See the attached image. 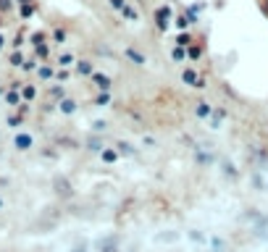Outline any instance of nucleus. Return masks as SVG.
Segmentation results:
<instances>
[{
    "label": "nucleus",
    "instance_id": "1",
    "mask_svg": "<svg viewBox=\"0 0 268 252\" xmlns=\"http://www.w3.org/2000/svg\"><path fill=\"white\" fill-rule=\"evenodd\" d=\"M168 19H171V8H168V6H161V8H158V29L166 32L168 24H171Z\"/></svg>",
    "mask_w": 268,
    "mask_h": 252
},
{
    "label": "nucleus",
    "instance_id": "2",
    "mask_svg": "<svg viewBox=\"0 0 268 252\" xmlns=\"http://www.w3.org/2000/svg\"><path fill=\"white\" fill-rule=\"evenodd\" d=\"M124 55H126V58H129V60L134 63V66H145V63H147V55H142V53H137V50H134V47H126V50H124Z\"/></svg>",
    "mask_w": 268,
    "mask_h": 252
},
{
    "label": "nucleus",
    "instance_id": "3",
    "mask_svg": "<svg viewBox=\"0 0 268 252\" xmlns=\"http://www.w3.org/2000/svg\"><path fill=\"white\" fill-rule=\"evenodd\" d=\"M92 82H95V87L103 89V92L110 89V76L108 74H92Z\"/></svg>",
    "mask_w": 268,
    "mask_h": 252
},
{
    "label": "nucleus",
    "instance_id": "4",
    "mask_svg": "<svg viewBox=\"0 0 268 252\" xmlns=\"http://www.w3.org/2000/svg\"><path fill=\"white\" fill-rule=\"evenodd\" d=\"M182 79H184V82H187V84H192V87H197V84H200V76H197V74H195L192 69H184Z\"/></svg>",
    "mask_w": 268,
    "mask_h": 252
},
{
    "label": "nucleus",
    "instance_id": "5",
    "mask_svg": "<svg viewBox=\"0 0 268 252\" xmlns=\"http://www.w3.org/2000/svg\"><path fill=\"white\" fill-rule=\"evenodd\" d=\"M32 142H35V139H32L29 134H19V137H16V147H19V150H29Z\"/></svg>",
    "mask_w": 268,
    "mask_h": 252
},
{
    "label": "nucleus",
    "instance_id": "6",
    "mask_svg": "<svg viewBox=\"0 0 268 252\" xmlns=\"http://www.w3.org/2000/svg\"><path fill=\"white\" fill-rule=\"evenodd\" d=\"M76 71L82 74V76H90V74H95V66H92V60H79Z\"/></svg>",
    "mask_w": 268,
    "mask_h": 252
},
{
    "label": "nucleus",
    "instance_id": "7",
    "mask_svg": "<svg viewBox=\"0 0 268 252\" xmlns=\"http://www.w3.org/2000/svg\"><path fill=\"white\" fill-rule=\"evenodd\" d=\"M103 161H105V163H116V161H118L116 150H110V147H103Z\"/></svg>",
    "mask_w": 268,
    "mask_h": 252
},
{
    "label": "nucleus",
    "instance_id": "8",
    "mask_svg": "<svg viewBox=\"0 0 268 252\" xmlns=\"http://www.w3.org/2000/svg\"><path fill=\"white\" fill-rule=\"evenodd\" d=\"M121 13H124L126 19H129V21H139V13H137L132 6H124V8H121Z\"/></svg>",
    "mask_w": 268,
    "mask_h": 252
},
{
    "label": "nucleus",
    "instance_id": "9",
    "mask_svg": "<svg viewBox=\"0 0 268 252\" xmlns=\"http://www.w3.org/2000/svg\"><path fill=\"white\" fill-rule=\"evenodd\" d=\"M76 110V100H61V113H74Z\"/></svg>",
    "mask_w": 268,
    "mask_h": 252
},
{
    "label": "nucleus",
    "instance_id": "10",
    "mask_svg": "<svg viewBox=\"0 0 268 252\" xmlns=\"http://www.w3.org/2000/svg\"><path fill=\"white\" fill-rule=\"evenodd\" d=\"M211 110H213V108H211L208 103H200V105H197V116H200V118H208Z\"/></svg>",
    "mask_w": 268,
    "mask_h": 252
},
{
    "label": "nucleus",
    "instance_id": "11",
    "mask_svg": "<svg viewBox=\"0 0 268 252\" xmlns=\"http://www.w3.org/2000/svg\"><path fill=\"white\" fill-rule=\"evenodd\" d=\"M58 63H61V66H74V55H71V53H63V55L58 58Z\"/></svg>",
    "mask_w": 268,
    "mask_h": 252
},
{
    "label": "nucleus",
    "instance_id": "12",
    "mask_svg": "<svg viewBox=\"0 0 268 252\" xmlns=\"http://www.w3.org/2000/svg\"><path fill=\"white\" fill-rule=\"evenodd\" d=\"M116 147H118V152H124V155H132V152H134V150H132V145H129V142H118Z\"/></svg>",
    "mask_w": 268,
    "mask_h": 252
},
{
    "label": "nucleus",
    "instance_id": "13",
    "mask_svg": "<svg viewBox=\"0 0 268 252\" xmlns=\"http://www.w3.org/2000/svg\"><path fill=\"white\" fill-rule=\"evenodd\" d=\"M53 40H55V42H66V32H63V29H55V32H53Z\"/></svg>",
    "mask_w": 268,
    "mask_h": 252
},
{
    "label": "nucleus",
    "instance_id": "14",
    "mask_svg": "<svg viewBox=\"0 0 268 252\" xmlns=\"http://www.w3.org/2000/svg\"><path fill=\"white\" fill-rule=\"evenodd\" d=\"M189 42H192V37H189V35H182V37L176 40V45H179V47H189Z\"/></svg>",
    "mask_w": 268,
    "mask_h": 252
},
{
    "label": "nucleus",
    "instance_id": "15",
    "mask_svg": "<svg viewBox=\"0 0 268 252\" xmlns=\"http://www.w3.org/2000/svg\"><path fill=\"white\" fill-rule=\"evenodd\" d=\"M110 103V92H105V94H100L98 100H95V105H108Z\"/></svg>",
    "mask_w": 268,
    "mask_h": 252
},
{
    "label": "nucleus",
    "instance_id": "16",
    "mask_svg": "<svg viewBox=\"0 0 268 252\" xmlns=\"http://www.w3.org/2000/svg\"><path fill=\"white\" fill-rule=\"evenodd\" d=\"M173 58H176V60H184V58H187V53L182 50V47H176V50H173Z\"/></svg>",
    "mask_w": 268,
    "mask_h": 252
},
{
    "label": "nucleus",
    "instance_id": "17",
    "mask_svg": "<svg viewBox=\"0 0 268 252\" xmlns=\"http://www.w3.org/2000/svg\"><path fill=\"white\" fill-rule=\"evenodd\" d=\"M40 76H42V79H50V76H53V71L45 66V69H40Z\"/></svg>",
    "mask_w": 268,
    "mask_h": 252
},
{
    "label": "nucleus",
    "instance_id": "18",
    "mask_svg": "<svg viewBox=\"0 0 268 252\" xmlns=\"http://www.w3.org/2000/svg\"><path fill=\"white\" fill-rule=\"evenodd\" d=\"M142 145H147V147H155V139H153V137H142Z\"/></svg>",
    "mask_w": 268,
    "mask_h": 252
},
{
    "label": "nucleus",
    "instance_id": "19",
    "mask_svg": "<svg viewBox=\"0 0 268 252\" xmlns=\"http://www.w3.org/2000/svg\"><path fill=\"white\" fill-rule=\"evenodd\" d=\"M24 98H29V100L35 98V87H26V89H24Z\"/></svg>",
    "mask_w": 268,
    "mask_h": 252
},
{
    "label": "nucleus",
    "instance_id": "20",
    "mask_svg": "<svg viewBox=\"0 0 268 252\" xmlns=\"http://www.w3.org/2000/svg\"><path fill=\"white\" fill-rule=\"evenodd\" d=\"M11 3H8V0H0V8H8Z\"/></svg>",
    "mask_w": 268,
    "mask_h": 252
},
{
    "label": "nucleus",
    "instance_id": "21",
    "mask_svg": "<svg viewBox=\"0 0 268 252\" xmlns=\"http://www.w3.org/2000/svg\"><path fill=\"white\" fill-rule=\"evenodd\" d=\"M3 42H6V40H3V37H0V47H3Z\"/></svg>",
    "mask_w": 268,
    "mask_h": 252
},
{
    "label": "nucleus",
    "instance_id": "22",
    "mask_svg": "<svg viewBox=\"0 0 268 252\" xmlns=\"http://www.w3.org/2000/svg\"><path fill=\"white\" fill-rule=\"evenodd\" d=\"M19 3H29V0H19Z\"/></svg>",
    "mask_w": 268,
    "mask_h": 252
}]
</instances>
